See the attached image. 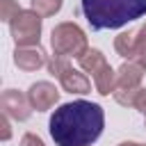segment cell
Masks as SVG:
<instances>
[{"label": "cell", "instance_id": "1", "mask_svg": "<svg viewBox=\"0 0 146 146\" xmlns=\"http://www.w3.org/2000/svg\"><path fill=\"white\" fill-rule=\"evenodd\" d=\"M105 128V112L98 103L73 100L59 105L50 121L48 132L55 146H91Z\"/></svg>", "mask_w": 146, "mask_h": 146}, {"label": "cell", "instance_id": "2", "mask_svg": "<svg viewBox=\"0 0 146 146\" xmlns=\"http://www.w3.org/2000/svg\"><path fill=\"white\" fill-rule=\"evenodd\" d=\"M80 7L94 30H119L146 16V0H80Z\"/></svg>", "mask_w": 146, "mask_h": 146}, {"label": "cell", "instance_id": "3", "mask_svg": "<svg viewBox=\"0 0 146 146\" xmlns=\"http://www.w3.org/2000/svg\"><path fill=\"white\" fill-rule=\"evenodd\" d=\"M50 46H52V52L57 57H80L82 52L89 50V43H87V34L80 25L75 23H59L52 27L50 32Z\"/></svg>", "mask_w": 146, "mask_h": 146}, {"label": "cell", "instance_id": "4", "mask_svg": "<svg viewBox=\"0 0 146 146\" xmlns=\"http://www.w3.org/2000/svg\"><path fill=\"white\" fill-rule=\"evenodd\" d=\"M11 36L16 41L18 48H27V46H39L41 39V16L34 14L32 9H21L14 21L9 23Z\"/></svg>", "mask_w": 146, "mask_h": 146}, {"label": "cell", "instance_id": "5", "mask_svg": "<svg viewBox=\"0 0 146 146\" xmlns=\"http://www.w3.org/2000/svg\"><path fill=\"white\" fill-rule=\"evenodd\" d=\"M0 107H2V114H7L9 119H16V121H27L30 114H32V105H30L27 96H23L16 89H5L2 91Z\"/></svg>", "mask_w": 146, "mask_h": 146}, {"label": "cell", "instance_id": "6", "mask_svg": "<svg viewBox=\"0 0 146 146\" xmlns=\"http://www.w3.org/2000/svg\"><path fill=\"white\" fill-rule=\"evenodd\" d=\"M27 100H30L32 110L46 112V110H50V107L59 100V91H57V87H55L52 82L39 80V82H34V84L27 89Z\"/></svg>", "mask_w": 146, "mask_h": 146}, {"label": "cell", "instance_id": "7", "mask_svg": "<svg viewBox=\"0 0 146 146\" xmlns=\"http://www.w3.org/2000/svg\"><path fill=\"white\" fill-rule=\"evenodd\" d=\"M141 78H144V68L137 62H123L116 71V91H128V94H139L141 91Z\"/></svg>", "mask_w": 146, "mask_h": 146}, {"label": "cell", "instance_id": "8", "mask_svg": "<svg viewBox=\"0 0 146 146\" xmlns=\"http://www.w3.org/2000/svg\"><path fill=\"white\" fill-rule=\"evenodd\" d=\"M57 80L62 82V89L68 91V94H89V91H91V80H89L84 73L75 71L71 64L64 66V68L57 73Z\"/></svg>", "mask_w": 146, "mask_h": 146}, {"label": "cell", "instance_id": "9", "mask_svg": "<svg viewBox=\"0 0 146 146\" xmlns=\"http://www.w3.org/2000/svg\"><path fill=\"white\" fill-rule=\"evenodd\" d=\"M14 64L21 71H36V68L46 66L48 59H46V52L39 46H27V48H18L16 46V50H14Z\"/></svg>", "mask_w": 146, "mask_h": 146}, {"label": "cell", "instance_id": "10", "mask_svg": "<svg viewBox=\"0 0 146 146\" xmlns=\"http://www.w3.org/2000/svg\"><path fill=\"white\" fill-rule=\"evenodd\" d=\"M78 64H80V68H82L84 73H91V78H94L100 68L107 66V59H105V55H103L100 50L89 48L87 52H82V55L78 57Z\"/></svg>", "mask_w": 146, "mask_h": 146}, {"label": "cell", "instance_id": "11", "mask_svg": "<svg viewBox=\"0 0 146 146\" xmlns=\"http://www.w3.org/2000/svg\"><path fill=\"white\" fill-rule=\"evenodd\" d=\"M94 87H96V91H98L100 96H110V94L116 91V73L112 71L110 64L94 75Z\"/></svg>", "mask_w": 146, "mask_h": 146}, {"label": "cell", "instance_id": "12", "mask_svg": "<svg viewBox=\"0 0 146 146\" xmlns=\"http://www.w3.org/2000/svg\"><path fill=\"white\" fill-rule=\"evenodd\" d=\"M114 48H116V52H119L121 57H125V59H135V55H137L135 30H130V32H121V34L114 39Z\"/></svg>", "mask_w": 146, "mask_h": 146}, {"label": "cell", "instance_id": "13", "mask_svg": "<svg viewBox=\"0 0 146 146\" xmlns=\"http://www.w3.org/2000/svg\"><path fill=\"white\" fill-rule=\"evenodd\" d=\"M30 9L34 14L43 16H55L62 9V0H30Z\"/></svg>", "mask_w": 146, "mask_h": 146}, {"label": "cell", "instance_id": "14", "mask_svg": "<svg viewBox=\"0 0 146 146\" xmlns=\"http://www.w3.org/2000/svg\"><path fill=\"white\" fill-rule=\"evenodd\" d=\"M18 11H21V7H18L16 0H0V18L5 23H11Z\"/></svg>", "mask_w": 146, "mask_h": 146}, {"label": "cell", "instance_id": "15", "mask_svg": "<svg viewBox=\"0 0 146 146\" xmlns=\"http://www.w3.org/2000/svg\"><path fill=\"white\" fill-rule=\"evenodd\" d=\"M21 146H46V144H43V139H41L39 135H34V132H25L23 139H21Z\"/></svg>", "mask_w": 146, "mask_h": 146}, {"label": "cell", "instance_id": "16", "mask_svg": "<svg viewBox=\"0 0 146 146\" xmlns=\"http://www.w3.org/2000/svg\"><path fill=\"white\" fill-rule=\"evenodd\" d=\"M135 41H137V52H139V48L146 46V23H144L139 30H135ZM135 57H137V55H135Z\"/></svg>", "mask_w": 146, "mask_h": 146}, {"label": "cell", "instance_id": "17", "mask_svg": "<svg viewBox=\"0 0 146 146\" xmlns=\"http://www.w3.org/2000/svg\"><path fill=\"white\" fill-rule=\"evenodd\" d=\"M135 107H137L139 112H144V114H146V87H141V91L137 94V100H135Z\"/></svg>", "mask_w": 146, "mask_h": 146}, {"label": "cell", "instance_id": "18", "mask_svg": "<svg viewBox=\"0 0 146 146\" xmlns=\"http://www.w3.org/2000/svg\"><path fill=\"white\" fill-rule=\"evenodd\" d=\"M11 137V128H9V116L7 114H2V139L7 141Z\"/></svg>", "mask_w": 146, "mask_h": 146}, {"label": "cell", "instance_id": "19", "mask_svg": "<svg viewBox=\"0 0 146 146\" xmlns=\"http://www.w3.org/2000/svg\"><path fill=\"white\" fill-rule=\"evenodd\" d=\"M135 59H137V64H139L141 68H146V46H144V48H139V52H137V57H135Z\"/></svg>", "mask_w": 146, "mask_h": 146}, {"label": "cell", "instance_id": "20", "mask_svg": "<svg viewBox=\"0 0 146 146\" xmlns=\"http://www.w3.org/2000/svg\"><path fill=\"white\" fill-rule=\"evenodd\" d=\"M119 146H146V144H137V141H123V144H119Z\"/></svg>", "mask_w": 146, "mask_h": 146}]
</instances>
